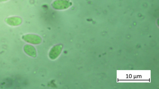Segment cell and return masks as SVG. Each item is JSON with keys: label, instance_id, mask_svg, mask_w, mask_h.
<instances>
[{"label": "cell", "instance_id": "1", "mask_svg": "<svg viewBox=\"0 0 159 89\" xmlns=\"http://www.w3.org/2000/svg\"><path fill=\"white\" fill-rule=\"evenodd\" d=\"M22 38L24 41L30 43L36 44L39 42L38 37L33 35L28 34L24 36Z\"/></svg>", "mask_w": 159, "mask_h": 89}, {"label": "cell", "instance_id": "4", "mask_svg": "<svg viewBox=\"0 0 159 89\" xmlns=\"http://www.w3.org/2000/svg\"><path fill=\"white\" fill-rule=\"evenodd\" d=\"M2 1H6V0H2Z\"/></svg>", "mask_w": 159, "mask_h": 89}, {"label": "cell", "instance_id": "3", "mask_svg": "<svg viewBox=\"0 0 159 89\" xmlns=\"http://www.w3.org/2000/svg\"><path fill=\"white\" fill-rule=\"evenodd\" d=\"M7 22L9 25L16 26L19 25L22 23V20L19 17H11L7 20Z\"/></svg>", "mask_w": 159, "mask_h": 89}, {"label": "cell", "instance_id": "2", "mask_svg": "<svg viewBox=\"0 0 159 89\" xmlns=\"http://www.w3.org/2000/svg\"><path fill=\"white\" fill-rule=\"evenodd\" d=\"M24 51L27 54L30 56L34 57L36 55V52L34 47L29 45H26L24 46Z\"/></svg>", "mask_w": 159, "mask_h": 89}]
</instances>
